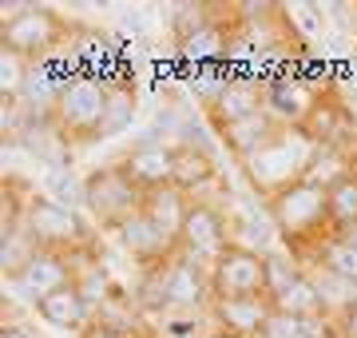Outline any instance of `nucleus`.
<instances>
[{
  "instance_id": "22",
  "label": "nucleus",
  "mask_w": 357,
  "mask_h": 338,
  "mask_svg": "<svg viewBox=\"0 0 357 338\" xmlns=\"http://www.w3.org/2000/svg\"><path fill=\"white\" fill-rule=\"evenodd\" d=\"M131 326H115L112 318H103L100 307H96V314H91V323L79 330V338H128Z\"/></svg>"
},
{
  "instance_id": "4",
  "label": "nucleus",
  "mask_w": 357,
  "mask_h": 338,
  "mask_svg": "<svg viewBox=\"0 0 357 338\" xmlns=\"http://www.w3.org/2000/svg\"><path fill=\"white\" fill-rule=\"evenodd\" d=\"M76 36V24L64 13H56L48 4H8V13L0 16V44L4 52L20 56L28 64H44L48 56L68 48Z\"/></svg>"
},
{
  "instance_id": "20",
  "label": "nucleus",
  "mask_w": 357,
  "mask_h": 338,
  "mask_svg": "<svg viewBox=\"0 0 357 338\" xmlns=\"http://www.w3.org/2000/svg\"><path fill=\"white\" fill-rule=\"evenodd\" d=\"M314 267H321V274H330V279H337L345 286H357V247L349 239H342V235H333L326 243V251L318 255Z\"/></svg>"
},
{
  "instance_id": "3",
  "label": "nucleus",
  "mask_w": 357,
  "mask_h": 338,
  "mask_svg": "<svg viewBox=\"0 0 357 338\" xmlns=\"http://www.w3.org/2000/svg\"><path fill=\"white\" fill-rule=\"evenodd\" d=\"M112 104V76L100 72H72L60 76V88L52 96L44 124L64 143H100Z\"/></svg>"
},
{
  "instance_id": "13",
  "label": "nucleus",
  "mask_w": 357,
  "mask_h": 338,
  "mask_svg": "<svg viewBox=\"0 0 357 338\" xmlns=\"http://www.w3.org/2000/svg\"><path fill=\"white\" fill-rule=\"evenodd\" d=\"M321 80H310L302 72H282V76L266 80V112L274 124L282 128H302L310 116V108L318 104L321 96Z\"/></svg>"
},
{
  "instance_id": "12",
  "label": "nucleus",
  "mask_w": 357,
  "mask_h": 338,
  "mask_svg": "<svg viewBox=\"0 0 357 338\" xmlns=\"http://www.w3.org/2000/svg\"><path fill=\"white\" fill-rule=\"evenodd\" d=\"M84 267H88V259H76V255H64V251H40L36 247V255H32L8 283L20 286L24 299L36 307L44 295H52V291H60V286H68V283H79V279H84Z\"/></svg>"
},
{
  "instance_id": "18",
  "label": "nucleus",
  "mask_w": 357,
  "mask_h": 338,
  "mask_svg": "<svg viewBox=\"0 0 357 338\" xmlns=\"http://www.w3.org/2000/svg\"><path fill=\"white\" fill-rule=\"evenodd\" d=\"M187 207H191V196H183L178 187H167V191H151V196H147V203H143V219L151 223L163 239H171V243L178 247V231H183Z\"/></svg>"
},
{
  "instance_id": "5",
  "label": "nucleus",
  "mask_w": 357,
  "mask_h": 338,
  "mask_svg": "<svg viewBox=\"0 0 357 338\" xmlns=\"http://www.w3.org/2000/svg\"><path fill=\"white\" fill-rule=\"evenodd\" d=\"M91 227H96V223H88L76 207H68L60 199L36 196V191L28 199L24 231L40 251H64V255H76V259L91 263L100 255V239H96Z\"/></svg>"
},
{
  "instance_id": "15",
  "label": "nucleus",
  "mask_w": 357,
  "mask_h": 338,
  "mask_svg": "<svg viewBox=\"0 0 357 338\" xmlns=\"http://www.w3.org/2000/svg\"><path fill=\"white\" fill-rule=\"evenodd\" d=\"M36 314H40V323H48L52 330L79 335V330L91 323L96 307H91L88 286H84V279H79V283H68V286H60V291L44 295V299L36 302Z\"/></svg>"
},
{
  "instance_id": "11",
  "label": "nucleus",
  "mask_w": 357,
  "mask_h": 338,
  "mask_svg": "<svg viewBox=\"0 0 357 338\" xmlns=\"http://www.w3.org/2000/svg\"><path fill=\"white\" fill-rule=\"evenodd\" d=\"M302 131L318 143L321 152H333V156H342V152H349V147H354V140H357L354 108L337 96V88H333V84H326V88H321L318 104L310 108V116H306V124H302Z\"/></svg>"
},
{
  "instance_id": "23",
  "label": "nucleus",
  "mask_w": 357,
  "mask_h": 338,
  "mask_svg": "<svg viewBox=\"0 0 357 338\" xmlns=\"http://www.w3.org/2000/svg\"><path fill=\"white\" fill-rule=\"evenodd\" d=\"M333 330H337V338H357V295L333 311Z\"/></svg>"
},
{
  "instance_id": "19",
  "label": "nucleus",
  "mask_w": 357,
  "mask_h": 338,
  "mask_svg": "<svg viewBox=\"0 0 357 338\" xmlns=\"http://www.w3.org/2000/svg\"><path fill=\"white\" fill-rule=\"evenodd\" d=\"M326 203H330V219L333 231L345 235L357 227V163L333 171L326 179Z\"/></svg>"
},
{
  "instance_id": "17",
  "label": "nucleus",
  "mask_w": 357,
  "mask_h": 338,
  "mask_svg": "<svg viewBox=\"0 0 357 338\" xmlns=\"http://www.w3.org/2000/svg\"><path fill=\"white\" fill-rule=\"evenodd\" d=\"M175 187L191 199H206V191L218 187L215 156L195 143H175Z\"/></svg>"
},
{
  "instance_id": "26",
  "label": "nucleus",
  "mask_w": 357,
  "mask_h": 338,
  "mask_svg": "<svg viewBox=\"0 0 357 338\" xmlns=\"http://www.w3.org/2000/svg\"><path fill=\"white\" fill-rule=\"evenodd\" d=\"M206 338H243V335H230V330H211Z\"/></svg>"
},
{
  "instance_id": "9",
  "label": "nucleus",
  "mask_w": 357,
  "mask_h": 338,
  "mask_svg": "<svg viewBox=\"0 0 357 338\" xmlns=\"http://www.w3.org/2000/svg\"><path fill=\"white\" fill-rule=\"evenodd\" d=\"M230 219L227 211L218 207L215 199H191L187 207V219H183V231H178V255L203 263L206 271L215 267V259L230 247Z\"/></svg>"
},
{
  "instance_id": "25",
  "label": "nucleus",
  "mask_w": 357,
  "mask_h": 338,
  "mask_svg": "<svg viewBox=\"0 0 357 338\" xmlns=\"http://www.w3.org/2000/svg\"><path fill=\"white\" fill-rule=\"evenodd\" d=\"M0 338H36V335H32V330H24V326H4V335H0Z\"/></svg>"
},
{
  "instance_id": "21",
  "label": "nucleus",
  "mask_w": 357,
  "mask_h": 338,
  "mask_svg": "<svg viewBox=\"0 0 357 338\" xmlns=\"http://www.w3.org/2000/svg\"><path fill=\"white\" fill-rule=\"evenodd\" d=\"M135 119V84L128 76H112V104H107V124H103V140L119 135Z\"/></svg>"
},
{
  "instance_id": "2",
  "label": "nucleus",
  "mask_w": 357,
  "mask_h": 338,
  "mask_svg": "<svg viewBox=\"0 0 357 338\" xmlns=\"http://www.w3.org/2000/svg\"><path fill=\"white\" fill-rule=\"evenodd\" d=\"M321 156H326V152H321L302 128H282L278 124L274 135H270L258 152H250L238 168H243V179L250 183V191H255L262 203H270V199L282 196V191H290L298 183L314 179Z\"/></svg>"
},
{
  "instance_id": "24",
  "label": "nucleus",
  "mask_w": 357,
  "mask_h": 338,
  "mask_svg": "<svg viewBox=\"0 0 357 338\" xmlns=\"http://www.w3.org/2000/svg\"><path fill=\"white\" fill-rule=\"evenodd\" d=\"M128 338H163V330H155V326H131Z\"/></svg>"
},
{
  "instance_id": "14",
  "label": "nucleus",
  "mask_w": 357,
  "mask_h": 338,
  "mask_svg": "<svg viewBox=\"0 0 357 338\" xmlns=\"http://www.w3.org/2000/svg\"><path fill=\"white\" fill-rule=\"evenodd\" d=\"M119 163L143 196L175 187V143H139Z\"/></svg>"
},
{
  "instance_id": "16",
  "label": "nucleus",
  "mask_w": 357,
  "mask_h": 338,
  "mask_svg": "<svg viewBox=\"0 0 357 338\" xmlns=\"http://www.w3.org/2000/svg\"><path fill=\"white\" fill-rule=\"evenodd\" d=\"M278 311L274 299H215L211 302V323L215 330H230V335H243V338H258L266 330L270 314Z\"/></svg>"
},
{
  "instance_id": "6",
  "label": "nucleus",
  "mask_w": 357,
  "mask_h": 338,
  "mask_svg": "<svg viewBox=\"0 0 357 338\" xmlns=\"http://www.w3.org/2000/svg\"><path fill=\"white\" fill-rule=\"evenodd\" d=\"M79 196H84V207H88L91 223H96L100 231H112V235L119 231V227H128L131 219H139L143 203H147V196L131 183V175L123 171L119 159L88 171L84 183H79Z\"/></svg>"
},
{
  "instance_id": "1",
  "label": "nucleus",
  "mask_w": 357,
  "mask_h": 338,
  "mask_svg": "<svg viewBox=\"0 0 357 338\" xmlns=\"http://www.w3.org/2000/svg\"><path fill=\"white\" fill-rule=\"evenodd\" d=\"M270 211V223H274V231L282 235V243L290 251L294 267H302L310 271L318 255L326 251L333 235V219H330V203H326V183L321 179H306L290 187V191H282L266 203Z\"/></svg>"
},
{
  "instance_id": "7",
  "label": "nucleus",
  "mask_w": 357,
  "mask_h": 338,
  "mask_svg": "<svg viewBox=\"0 0 357 338\" xmlns=\"http://www.w3.org/2000/svg\"><path fill=\"white\" fill-rule=\"evenodd\" d=\"M215 299H274V259L246 243H230L211 267Z\"/></svg>"
},
{
  "instance_id": "10",
  "label": "nucleus",
  "mask_w": 357,
  "mask_h": 338,
  "mask_svg": "<svg viewBox=\"0 0 357 338\" xmlns=\"http://www.w3.org/2000/svg\"><path fill=\"white\" fill-rule=\"evenodd\" d=\"M211 271L203 263L175 255L167 267V299H163V318H195V314L211 311Z\"/></svg>"
},
{
  "instance_id": "8",
  "label": "nucleus",
  "mask_w": 357,
  "mask_h": 338,
  "mask_svg": "<svg viewBox=\"0 0 357 338\" xmlns=\"http://www.w3.org/2000/svg\"><path fill=\"white\" fill-rule=\"evenodd\" d=\"M203 112L218 135L227 128H238L246 119H255V116H266V80L246 76V72H227L203 96Z\"/></svg>"
}]
</instances>
